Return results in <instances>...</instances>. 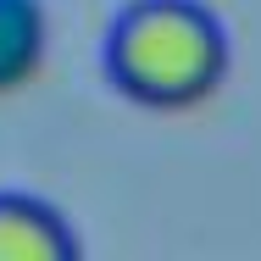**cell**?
<instances>
[{
    "label": "cell",
    "instance_id": "cell-1",
    "mask_svg": "<svg viewBox=\"0 0 261 261\" xmlns=\"http://www.w3.org/2000/svg\"><path fill=\"white\" fill-rule=\"evenodd\" d=\"M233 45L200 0H134L106 34V78L150 111H189L222 89Z\"/></svg>",
    "mask_w": 261,
    "mask_h": 261
},
{
    "label": "cell",
    "instance_id": "cell-3",
    "mask_svg": "<svg viewBox=\"0 0 261 261\" xmlns=\"http://www.w3.org/2000/svg\"><path fill=\"white\" fill-rule=\"evenodd\" d=\"M50 45L45 0H0V95L22 89Z\"/></svg>",
    "mask_w": 261,
    "mask_h": 261
},
{
    "label": "cell",
    "instance_id": "cell-2",
    "mask_svg": "<svg viewBox=\"0 0 261 261\" xmlns=\"http://www.w3.org/2000/svg\"><path fill=\"white\" fill-rule=\"evenodd\" d=\"M78 256L72 222L22 189H0V261H67Z\"/></svg>",
    "mask_w": 261,
    "mask_h": 261
}]
</instances>
